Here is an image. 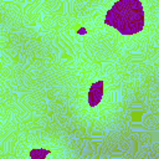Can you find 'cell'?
<instances>
[{"label": "cell", "instance_id": "cell-1", "mask_svg": "<svg viewBox=\"0 0 159 159\" xmlns=\"http://www.w3.org/2000/svg\"><path fill=\"white\" fill-rule=\"evenodd\" d=\"M108 22L123 34H134L143 27V10L137 0H122L108 14Z\"/></svg>", "mask_w": 159, "mask_h": 159}]
</instances>
